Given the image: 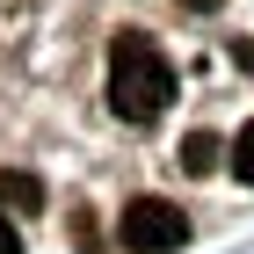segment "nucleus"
Wrapping results in <instances>:
<instances>
[{
  "label": "nucleus",
  "instance_id": "obj_5",
  "mask_svg": "<svg viewBox=\"0 0 254 254\" xmlns=\"http://www.w3.org/2000/svg\"><path fill=\"white\" fill-rule=\"evenodd\" d=\"M233 175L254 189V124H240V138H233Z\"/></svg>",
  "mask_w": 254,
  "mask_h": 254
},
{
  "label": "nucleus",
  "instance_id": "obj_6",
  "mask_svg": "<svg viewBox=\"0 0 254 254\" xmlns=\"http://www.w3.org/2000/svg\"><path fill=\"white\" fill-rule=\"evenodd\" d=\"M0 254H22V240H15V225L0 218Z\"/></svg>",
  "mask_w": 254,
  "mask_h": 254
},
{
  "label": "nucleus",
  "instance_id": "obj_2",
  "mask_svg": "<svg viewBox=\"0 0 254 254\" xmlns=\"http://www.w3.org/2000/svg\"><path fill=\"white\" fill-rule=\"evenodd\" d=\"M124 233V254H182V240H189V218L167 203V196H131L117 218Z\"/></svg>",
  "mask_w": 254,
  "mask_h": 254
},
{
  "label": "nucleus",
  "instance_id": "obj_4",
  "mask_svg": "<svg viewBox=\"0 0 254 254\" xmlns=\"http://www.w3.org/2000/svg\"><path fill=\"white\" fill-rule=\"evenodd\" d=\"M218 160H225V138L218 131H189L182 138V175H211Z\"/></svg>",
  "mask_w": 254,
  "mask_h": 254
},
{
  "label": "nucleus",
  "instance_id": "obj_1",
  "mask_svg": "<svg viewBox=\"0 0 254 254\" xmlns=\"http://www.w3.org/2000/svg\"><path fill=\"white\" fill-rule=\"evenodd\" d=\"M175 102V65L160 59V44L145 29H124L109 44V109L124 124H160Z\"/></svg>",
  "mask_w": 254,
  "mask_h": 254
},
{
  "label": "nucleus",
  "instance_id": "obj_3",
  "mask_svg": "<svg viewBox=\"0 0 254 254\" xmlns=\"http://www.w3.org/2000/svg\"><path fill=\"white\" fill-rule=\"evenodd\" d=\"M0 203L37 218V211H44V182H37V175H22V167H0Z\"/></svg>",
  "mask_w": 254,
  "mask_h": 254
}]
</instances>
